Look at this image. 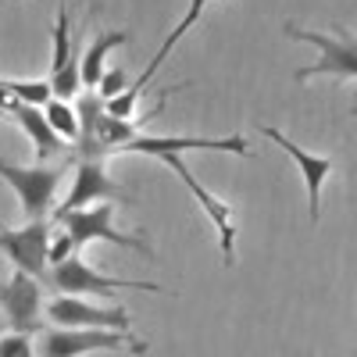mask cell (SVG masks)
<instances>
[{"mask_svg":"<svg viewBox=\"0 0 357 357\" xmlns=\"http://www.w3.org/2000/svg\"><path fill=\"white\" fill-rule=\"evenodd\" d=\"M282 33L293 36V40H304V43H314V47H318V61L293 72L296 82H307V79H314V75H329V79H336V82L357 79V36L350 33L347 25H336V33L325 36V33H311V29H301V25L286 22Z\"/></svg>","mask_w":357,"mask_h":357,"instance_id":"6da1fadb","label":"cell"},{"mask_svg":"<svg viewBox=\"0 0 357 357\" xmlns=\"http://www.w3.org/2000/svg\"><path fill=\"white\" fill-rule=\"evenodd\" d=\"M50 218L29 222L22 229H4L0 225V250L11 261L15 272H25L40 282L50 275Z\"/></svg>","mask_w":357,"mask_h":357,"instance_id":"7a4b0ae2","label":"cell"},{"mask_svg":"<svg viewBox=\"0 0 357 357\" xmlns=\"http://www.w3.org/2000/svg\"><path fill=\"white\" fill-rule=\"evenodd\" d=\"M47 286L57 293V296H114L122 286L129 289H146V293H161L158 282H132V279H111L97 268H89L79 254L68 257L65 264L50 268L47 275Z\"/></svg>","mask_w":357,"mask_h":357,"instance_id":"3957f363","label":"cell"},{"mask_svg":"<svg viewBox=\"0 0 357 357\" xmlns=\"http://www.w3.org/2000/svg\"><path fill=\"white\" fill-rule=\"evenodd\" d=\"M36 347L40 357H82L89 350H122V347H132L136 354L146 350L143 340L111 329H43Z\"/></svg>","mask_w":357,"mask_h":357,"instance_id":"277c9868","label":"cell"},{"mask_svg":"<svg viewBox=\"0 0 357 357\" xmlns=\"http://www.w3.org/2000/svg\"><path fill=\"white\" fill-rule=\"evenodd\" d=\"M61 165H33V168H18L11 161H0V178L11 183V190L22 200V211L29 215V222H40L50 215V200L54 190L61 183Z\"/></svg>","mask_w":357,"mask_h":357,"instance_id":"5b68a950","label":"cell"},{"mask_svg":"<svg viewBox=\"0 0 357 357\" xmlns=\"http://www.w3.org/2000/svg\"><path fill=\"white\" fill-rule=\"evenodd\" d=\"M111 215H114V204H93V207H86V211L57 215L54 222L72 236L75 247H82V243H89V240H107V243H118V247L139 250L143 257H154V247L146 243V240H139V236H126V232L111 229Z\"/></svg>","mask_w":357,"mask_h":357,"instance_id":"8992f818","label":"cell"},{"mask_svg":"<svg viewBox=\"0 0 357 357\" xmlns=\"http://www.w3.org/2000/svg\"><path fill=\"white\" fill-rule=\"evenodd\" d=\"M0 307H4L11 333H25V336L43 333V286H40V279L15 272L8 282H0Z\"/></svg>","mask_w":357,"mask_h":357,"instance_id":"52a82bcc","label":"cell"},{"mask_svg":"<svg viewBox=\"0 0 357 357\" xmlns=\"http://www.w3.org/2000/svg\"><path fill=\"white\" fill-rule=\"evenodd\" d=\"M75 165V183L68 200L54 211L57 215H72V211H86L89 204H114V200H132V193L126 186H118L107 175V161H72Z\"/></svg>","mask_w":357,"mask_h":357,"instance_id":"ba28073f","label":"cell"},{"mask_svg":"<svg viewBox=\"0 0 357 357\" xmlns=\"http://www.w3.org/2000/svg\"><path fill=\"white\" fill-rule=\"evenodd\" d=\"M47 318L54 329H111L129 333V311L126 307H93L82 296H54L47 304Z\"/></svg>","mask_w":357,"mask_h":357,"instance_id":"9c48e42d","label":"cell"},{"mask_svg":"<svg viewBox=\"0 0 357 357\" xmlns=\"http://www.w3.org/2000/svg\"><path fill=\"white\" fill-rule=\"evenodd\" d=\"M178 178L186 183V190L197 197V204L204 207V215L211 218V225L218 229V247H222V257H225V264H232L236 261V225H232V207L225 204V200H218L215 193H207L200 183H197V175H193V168L183 161V154H165L161 158Z\"/></svg>","mask_w":357,"mask_h":357,"instance_id":"30bf717a","label":"cell"},{"mask_svg":"<svg viewBox=\"0 0 357 357\" xmlns=\"http://www.w3.org/2000/svg\"><path fill=\"white\" fill-rule=\"evenodd\" d=\"M207 4H211V0H190V11H186V18H183V22H178V25L172 29V33H168V40H165V43H161V50L154 54V61H151V65H146V68L136 75V82L126 89L122 97H118V100H107V114H111V118H122V122H129V114L136 111V100L143 97V89L151 86V79H154V75H158V68L165 65V57L172 54V47H175V43L183 40V36L190 33V29L200 22V15H204V8H207Z\"/></svg>","mask_w":357,"mask_h":357,"instance_id":"8fae6325","label":"cell"},{"mask_svg":"<svg viewBox=\"0 0 357 357\" xmlns=\"http://www.w3.org/2000/svg\"><path fill=\"white\" fill-rule=\"evenodd\" d=\"M122 151L129 154H151V158H165V154H183V151H229V154H250V146L243 136H225V139H211V136H136L129 139Z\"/></svg>","mask_w":357,"mask_h":357,"instance_id":"7c38bea8","label":"cell"},{"mask_svg":"<svg viewBox=\"0 0 357 357\" xmlns=\"http://www.w3.org/2000/svg\"><path fill=\"white\" fill-rule=\"evenodd\" d=\"M272 143H279L282 151L293 158V165L301 168V175H304V186H307V211H311V222H318L321 218V186H325V178L333 175V161L329 158H318V154H307V151H301L289 136H282L275 126H264L261 129Z\"/></svg>","mask_w":357,"mask_h":357,"instance_id":"4fadbf2b","label":"cell"},{"mask_svg":"<svg viewBox=\"0 0 357 357\" xmlns=\"http://www.w3.org/2000/svg\"><path fill=\"white\" fill-rule=\"evenodd\" d=\"M11 118L25 129V136L36 143V158H40V165H47L50 158H65V161H72L65 139L54 132V126L47 122V111H43V107H33V104H22V100H18V107L11 111Z\"/></svg>","mask_w":357,"mask_h":357,"instance_id":"5bb4252c","label":"cell"},{"mask_svg":"<svg viewBox=\"0 0 357 357\" xmlns=\"http://www.w3.org/2000/svg\"><path fill=\"white\" fill-rule=\"evenodd\" d=\"M132 36H129V29H114V33H100L97 40H93V47H89L79 61H82V82L86 86H100L104 82V61H107V54L114 50V47H122V43H129Z\"/></svg>","mask_w":357,"mask_h":357,"instance_id":"9a60e30c","label":"cell"},{"mask_svg":"<svg viewBox=\"0 0 357 357\" xmlns=\"http://www.w3.org/2000/svg\"><path fill=\"white\" fill-rule=\"evenodd\" d=\"M75 61V43H72V22H68V0L57 4V22H54V61H50V75L61 72Z\"/></svg>","mask_w":357,"mask_h":357,"instance_id":"2e32d148","label":"cell"},{"mask_svg":"<svg viewBox=\"0 0 357 357\" xmlns=\"http://www.w3.org/2000/svg\"><path fill=\"white\" fill-rule=\"evenodd\" d=\"M47 122L54 126V132L61 139H72V146L79 143V111L68 107V100H50L47 107Z\"/></svg>","mask_w":357,"mask_h":357,"instance_id":"e0dca14e","label":"cell"},{"mask_svg":"<svg viewBox=\"0 0 357 357\" xmlns=\"http://www.w3.org/2000/svg\"><path fill=\"white\" fill-rule=\"evenodd\" d=\"M82 86H86V82H82V61H79V57H75L68 68H61V72H54V75H50L54 100H72V97H79V89H82Z\"/></svg>","mask_w":357,"mask_h":357,"instance_id":"ac0fdd59","label":"cell"},{"mask_svg":"<svg viewBox=\"0 0 357 357\" xmlns=\"http://www.w3.org/2000/svg\"><path fill=\"white\" fill-rule=\"evenodd\" d=\"M40 347L33 336H25V333H4L0 336V357H36Z\"/></svg>","mask_w":357,"mask_h":357,"instance_id":"d6986e66","label":"cell"},{"mask_svg":"<svg viewBox=\"0 0 357 357\" xmlns=\"http://www.w3.org/2000/svg\"><path fill=\"white\" fill-rule=\"evenodd\" d=\"M129 89V75H126V68H111L107 75H104V82H100V97L104 100H118Z\"/></svg>","mask_w":357,"mask_h":357,"instance_id":"ffe728a7","label":"cell"},{"mask_svg":"<svg viewBox=\"0 0 357 357\" xmlns=\"http://www.w3.org/2000/svg\"><path fill=\"white\" fill-rule=\"evenodd\" d=\"M75 240H72V236L61 229V232H57V240L50 243V268H57V264H65L68 257H75Z\"/></svg>","mask_w":357,"mask_h":357,"instance_id":"44dd1931","label":"cell"},{"mask_svg":"<svg viewBox=\"0 0 357 357\" xmlns=\"http://www.w3.org/2000/svg\"><path fill=\"white\" fill-rule=\"evenodd\" d=\"M18 107V97L8 89V79H0V114H11Z\"/></svg>","mask_w":357,"mask_h":357,"instance_id":"7402d4cb","label":"cell"},{"mask_svg":"<svg viewBox=\"0 0 357 357\" xmlns=\"http://www.w3.org/2000/svg\"><path fill=\"white\" fill-rule=\"evenodd\" d=\"M4 325H8V318H0V336H4Z\"/></svg>","mask_w":357,"mask_h":357,"instance_id":"603a6c76","label":"cell"},{"mask_svg":"<svg viewBox=\"0 0 357 357\" xmlns=\"http://www.w3.org/2000/svg\"><path fill=\"white\" fill-rule=\"evenodd\" d=\"M350 114H357V100H354V107H350Z\"/></svg>","mask_w":357,"mask_h":357,"instance_id":"cb8c5ba5","label":"cell"}]
</instances>
